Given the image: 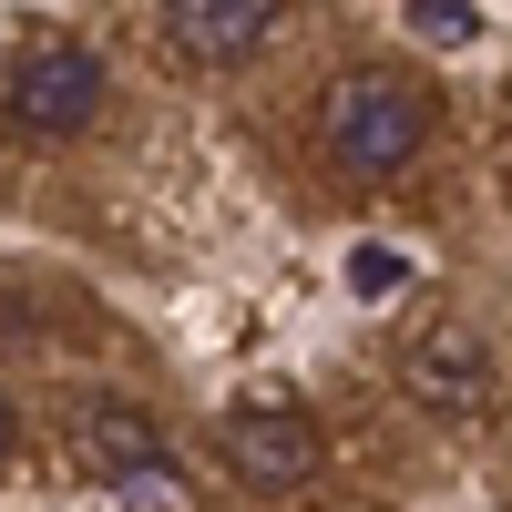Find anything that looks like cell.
<instances>
[{"instance_id": "obj_2", "label": "cell", "mask_w": 512, "mask_h": 512, "mask_svg": "<svg viewBox=\"0 0 512 512\" xmlns=\"http://www.w3.org/2000/svg\"><path fill=\"white\" fill-rule=\"evenodd\" d=\"M113 93V72L93 41H72V31H31L11 72H0V113H11V134L31 144H72V134H93V113Z\"/></svg>"}, {"instance_id": "obj_6", "label": "cell", "mask_w": 512, "mask_h": 512, "mask_svg": "<svg viewBox=\"0 0 512 512\" xmlns=\"http://www.w3.org/2000/svg\"><path fill=\"white\" fill-rule=\"evenodd\" d=\"M267 31H277V0H175V11H164V41H175L185 62H205V72L267 52Z\"/></svg>"}, {"instance_id": "obj_4", "label": "cell", "mask_w": 512, "mask_h": 512, "mask_svg": "<svg viewBox=\"0 0 512 512\" xmlns=\"http://www.w3.org/2000/svg\"><path fill=\"white\" fill-rule=\"evenodd\" d=\"M72 451H82V472L93 482H123V492H164V420L144 400H93L72 420Z\"/></svg>"}, {"instance_id": "obj_8", "label": "cell", "mask_w": 512, "mask_h": 512, "mask_svg": "<svg viewBox=\"0 0 512 512\" xmlns=\"http://www.w3.org/2000/svg\"><path fill=\"white\" fill-rule=\"evenodd\" d=\"M21 451V410H11V390H0V461Z\"/></svg>"}, {"instance_id": "obj_7", "label": "cell", "mask_w": 512, "mask_h": 512, "mask_svg": "<svg viewBox=\"0 0 512 512\" xmlns=\"http://www.w3.org/2000/svg\"><path fill=\"white\" fill-rule=\"evenodd\" d=\"M410 31H420V41H472L482 11H472V0H410Z\"/></svg>"}, {"instance_id": "obj_3", "label": "cell", "mask_w": 512, "mask_h": 512, "mask_svg": "<svg viewBox=\"0 0 512 512\" xmlns=\"http://www.w3.org/2000/svg\"><path fill=\"white\" fill-rule=\"evenodd\" d=\"M226 472L246 492H297V482L318 472V420H308V400H287V390L236 400L226 410Z\"/></svg>"}, {"instance_id": "obj_5", "label": "cell", "mask_w": 512, "mask_h": 512, "mask_svg": "<svg viewBox=\"0 0 512 512\" xmlns=\"http://www.w3.org/2000/svg\"><path fill=\"white\" fill-rule=\"evenodd\" d=\"M400 390H410L420 410H441V420H472V410L492 400V349H482L472 328H431V338L400 359Z\"/></svg>"}, {"instance_id": "obj_1", "label": "cell", "mask_w": 512, "mask_h": 512, "mask_svg": "<svg viewBox=\"0 0 512 512\" xmlns=\"http://www.w3.org/2000/svg\"><path fill=\"white\" fill-rule=\"evenodd\" d=\"M420 144H431V82H420V72L359 62V72H338L318 93V154L349 185H390Z\"/></svg>"}]
</instances>
